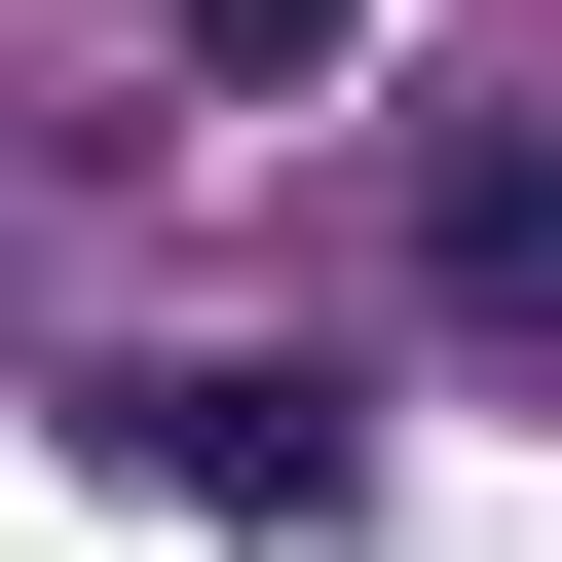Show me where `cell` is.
<instances>
[{
	"instance_id": "6da1fadb",
	"label": "cell",
	"mask_w": 562,
	"mask_h": 562,
	"mask_svg": "<svg viewBox=\"0 0 562 562\" xmlns=\"http://www.w3.org/2000/svg\"><path fill=\"white\" fill-rule=\"evenodd\" d=\"M450 301L562 375V113H487V150H450Z\"/></svg>"
},
{
	"instance_id": "7a4b0ae2",
	"label": "cell",
	"mask_w": 562,
	"mask_h": 562,
	"mask_svg": "<svg viewBox=\"0 0 562 562\" xmlns=\"http://www.w3.org/2000/svg\"><path fill=\"white\" fill-rule=\"evenodd\" d=\"M150 487H225V525H301V487H338V413H301V375H150Z\"/></svg>"
},
{
	"instance_id": "3957f363",
	"label": "cell",
	"mask_w": 562,
	"mask_h": 562,
	"mask_svg": "<svg viewBox=\"0 0 562 562\" xmlns=\"http://www.w3.org/2000/svg\"><path fill=\"white\" fill-rule=\"evenodd\" d=\"M188 76H338V0H188Z\"/></svg>"
}]
</instances>
